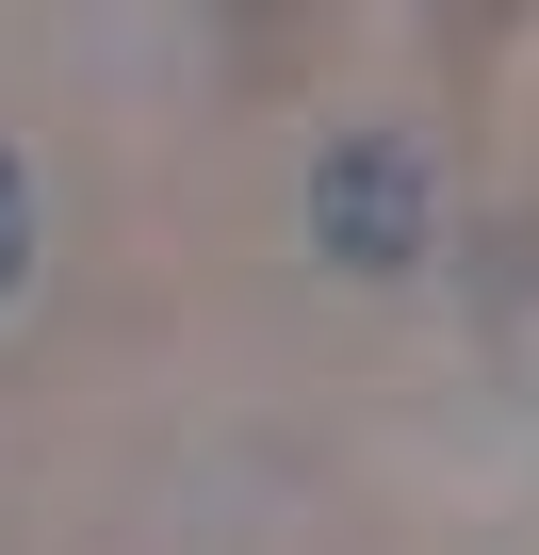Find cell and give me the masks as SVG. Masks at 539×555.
Returning <instances> with one entry per match:
<instances>
[{
    "label": "cell",
    "mask_w": 539,
    "mask_h": 555,
    "mask_svg": "<svg viewBox=\"0 0 539 555\" xmlns=\"http://www.w3.org/2000/svg\"><path fill=\"white\" fill-rule=\"evenodd\" d=\"M441 245V164L409 131H328L311 147V261L328 278H409Z\"/></svg>",
    "instance_id": "obj_1"
},
{
    "label": "cell",
    "mask_w": 539,
    "mask_h": 555,
    "mask_svg": "<svg viewBox=\"0 0 539 555\" xmlns=\"http://www.w3.org/2000/svg\"><path fill=\"white\" fill-rule=\"evenodd\" d=\"M17 278H34V164L0 147V311H17Z\"/></svg>",
    "instance_id": "obj_2"
}]
</instances>
